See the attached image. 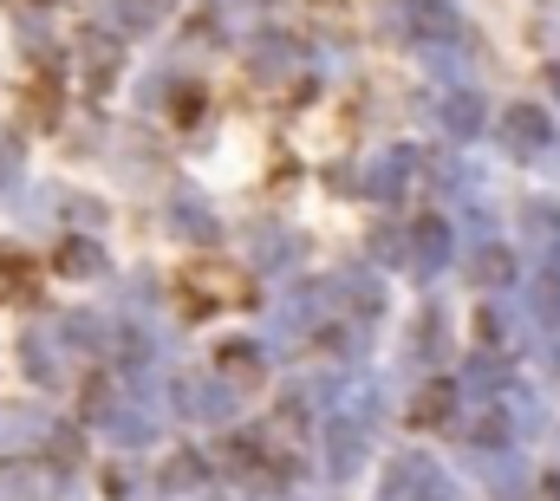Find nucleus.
<instances>
[{"mask_svg": "<svg viewBox=\"0 0 560 501\" xmlns=\"http://www.w3.org/2000/svg\"><path fill=\"white\" fill-rule=\"evenodd\" d=\"M7 176H13V150L0 143V189H7Z\"/></svg>", "mask_w": 560, "mask_h": 501, "instance_id": "3", "label": "nucleus"}, {"mask_svg": "<svg viewBox=\"0 0 560 501\" xmlns=\"http://www.w3.org/2000/svg\"><path fill=\"white\" fill-rule=\"evenodd\" d=\"M20 293H26V267H20L13 254H0V306H7V300H20Z\"/></svg>", "mask_w": 560, "mask_h": 501, "instance_id": "1", "label": "nucleus"}, {"mask_svg": "<svg viewBox=\"0 0 560 501\" xmlns=\"http://www.w3.org/2000/svg\"><path fill=\"white\" fill-rule=\"evenodd\" d=\"M59 267H66V273H92V248H66Z\"/></svg>", "mask_w": 560, "mask_h": 501, "instance_id": "2", "label": "nucleus"}]
</instances>
